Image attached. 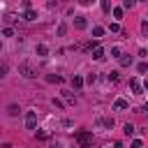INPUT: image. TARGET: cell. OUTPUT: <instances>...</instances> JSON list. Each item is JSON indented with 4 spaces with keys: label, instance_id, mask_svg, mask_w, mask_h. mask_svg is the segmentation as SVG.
Instances as JSON below:
<instances>
[{
    "label": "cell",
    "instance_id": "cell-12",
    "mask_svg": "<svg viewBox=\"0 0 148 148\" xmlns=\"http://www.w3.org/2000/svg\"><path fill=\"white\" fill-rule=\"evenodd\" d=\"M62 97H65V99H67L69 104H74V102H76V99H74V95H72L69 90H62Z\"/></svg>",
    "mask_w": 148,
    "mask_h": 148
},
{
    "label": "cell",
    "instance_id": "cell-14",
    "mask_svg": "<svg viewBox=\"0 0 148 148\" xmlns=\"http://www.w3.org/2000/svg\"><path fill=\"white\" fill-rule=\"evenodd\" d=\"M102 35H104V28H99V25H97V28H92V37H97V39H99Z\"/></svg>",
    "mask_w": 148,
    "mask_h": 148
},
{
    "label": "cell",
    "instance_id": "cell-21",
    "mask_svg": "<svg viewBox=\"0 0 148 148\" xmlns=\"http://www.w3.org/2000/svg\"><path fill=\"white\" fill-rule=\"evenodd\" d=\"M46 81H51V83H53V81H56V83H60L62 79H60V76H53V74H51V76H46Z\"/></svg>",
    "mask_w": 148,
    "mask_h": 148
},
{
    "label": "cell",
    "instance_id": "cell-16",
    "mask_svg": "<svg viewBox=\"0 0 148 148\" xmlns=\"http://www.w3.org/2000/svg\"><path fill=\"white\" fill-rule=\"evenodd\" d=\"M118 74H120V72H111V74H109V81H111V83H118V79H120Z\"/></svg>",
    "mask_w": 148,
    "mask_h": 148
},
{
    "label": "cell",
    "instance_id": "cell-10",
    "mask_svg": "<svg viewBox=\"0 0 148 148\" xmlns=\"http://www.w3.org/2000/svg\"><path fill=\"white\" fill-rule=\"evenodd\" d=\"M113 106H116L118 111H125V109H127V102H125V99H116V102H113Z\"/></svg>",
    "mask_w": 148,
    "mask_h": 148
},
{
    "label": "cell",
    "instance_id": "cell-27",
    "mask_svg": "<svg viewBox=\"0 0 148 148\" xmlns=\"http://www.w3.org/2000/svg\"><path fill=\"white\" fill-rule=\"evenodd\" d=\"M113 148H123V143H120V141H116V143H113Z\"/></svg>",
    "mask_w": 148,
    "mask_h": 148
},
{
    "label": "cell",
    "instance_id": "cell-3",
    "mask_svg": "<svg viewBox=\"0 0 148 148\" xmlns=\"http://www.w3.org/2000/svg\"><path fill=\"white\" fill-rule=\"evenodd\" d=\"M35 125H37V113L35 111H28L25 113V127L28 130H35Z\"/></svg>",
    "mask_w": 148,
    "mask_h": 148
},
{
    "label": "cell",
    "instance_id": "cell-15",
    "mask_svg": "<svg viewBox=\"0 0 148 148\" xmlns=\"http://www.w3.org/2000/svg\"><path fill=\"white\" fill-rule=\"evenodd\" d=\"M136 72H139V74H143V72H148V62H139V67H136Z\"/></svg>",
    "mask_w": 148,
    "mask_h": 148
},
{
    "label": "cell",
    "instance_id": "cell-17",
    "mask_svg": "<svg viewBox=\"0 0 148 148\" xmlns=\"http://www.w3.org/2000/svg\"><path fill=\"white\" fill-rule=\"evenodd\" d=\"M65 32H67V25H65V23H60V25H58V37H62Z\"/></svg>",
    "mask_w": 148,
    "mask_h": 148
},
{
    "label": "cell",
    "instance_id": "cell-23",
    "mask_svg": "<svg viewBox=\"0 0 148 148\" xmlns=\"http://www.w3.org/2000/svg\"><path fill=\"white\" fill-rule=\"evenodd\" d=\"M123 7H125V9H130V7H134V2H132V0H125V2H123Z\"/></svg>",
    "mask_w": 148,
    "mask_h": 148
},
{
    "label": "cell",
    "instance_id": "cell-28",
    "mask_svg": "<svg viewBox=\"0 0 148 148\" xmlns=\"http://www.w3.org/2000/svg\"><path fill=\"white\" fill-rule=\"evenodd\" d=\"M143 88H146V90H148V81H146V83H143Z\"/></svg>",
    "mask_w": 148,
    "mask_h": 148
},
{
    "label": "cell",
    "instance_id": "cell-24",
    "mask_svg": "<svg viewBox=\"0 0 148 148\" xmlns=\"http://www.w3.org/2000/svg\"><path fill=\"white\" fill-rule=\"evenodd\" d=\"M102 9H104V12H109V9H111V2H106V0H104V2H102Z\"/></svg>",
    "mask_w": 148,
    "mask_h": 148
},
{
    "label": "cell",
    "instance_id": "cell-26",
    "mask_svg": "<svg viewBox=\"0 0 148 148\" xmlns=\"http://www.w3.org/2000/svg\"><path fill=\"white\" fill-rule=\"evenodd\" d=\"M130 148H141V141H139V139H136V141H132V146H130Z\"/></svg>",
    "mask_w": 148,
    "mask_h": 148
},
{
    "label": "cell",
    "instance_id": "cell-5",
    "mask_svg": "<svg viewBox=\"0 0 148 148\" xmlns=\"http://www.w3.org/2000/svg\"><path fill=\"white\" fill-rule=\"evenodd\" d=\"M23 18H25V21H35V18H37V12H35V9H25Z\"/></svg>",
    "mask_w": 148,
    "mask_h": 148
},
{
    "label": "cell",
    "instance_id": "cell-11",
    "mask_svg": "<svg viewBox=\"0 0 148 148\" xmlns=\"http://www.w3.org/2000/svg\"><path fill=\"white\" fill-rule=\"evenodd\" d=\"M120 65L123 67H130L132 65V56H120Z\"/></svg>",
    "mask_w": 148,
    "mask_h": 148
},
{
    "label": "cell",
    "instance_id": "cell-20",
    "mask_svg": "<svg viewBox=\"0 0 148 148\" xmlns=\"http://www.w3.org/2000/svg\"><path fill=\"white\" fill-rule=\"evenodd\" d=\"M113 16H116V18H123V9L116 7V9H113Z\"/></svg>",
    "mask_w": 148,
    "mask_h": 148
},
{
    "label": "cell",
    "instance_id": "cell-2",
    "mask_svg": "<svg viewBox=\"0 0 148 148\" xmlns=\"http://www.w3.org/2000/svg\"><path fill=\"white\" fill-rule=\"evenodd\" d=\"M18 72L23 74V76H28V79H32V76H37V69L30 65V62H21L18 65Z\"/></svg>",
    "mask_w": 148,
    "mask_h": 148
},
{
    "label": "cell",
    "instance_id": "cell-25",
    "mask_svg": "<svg viewBox=\"0 0 148 148\" xmlns=\"http://www.w3.org/2000/svg\"><path fill=\"white\" fill-rule=\"evenodd\" d=\"M86 81H88V83H95V81H97V76H95V74H88V79H86Z\"/></svg>",
    "mask_w": 148,
    "mask_h": 148
},
{
    "label": "cell",
    "instance_id": "cell-7",
    "mask_svg": "<svg viewBox=\"0 0 148 148\" xmlns=\"http://www.w3.org/2000/svg\"><path fill=\"white\" fill-rule=\"evenodd\" d=\"M46 53H49V46H46V44H37V56H42V58H44Z\"/></svg>",
    "mask_w": 148,
    "mask_h": 148
},
{
    "label": "cell",
    "instance_id": "cell-18",
    "mask_svg": "<svg viewBox=\"0 0 148 148\" xmlns=\"http://www.w3.org/2000/svg\"><path fill=\"white\" fill-rule=\"evenodd\" d=\"M111 56H113V58H118V60H120V49H118V46H113V49H111Z\"/></svg>",
    "mask_w": 148,
    "mask_h": 148
},
{
    "label": "cell",
    "instance_id": "cell-13",
    "mask_svg": "<svg viewBox=\"0 0 148 148\" xmlns=\"http://www.w3.org/2000/svg\"><path fill=\"white\" fill-rule=\"evenodd\" d=\"M123 132H125L127 136H132V134H134V125H132V123H127V125L123 127Z\"/></svg>",
    "mask_w": 148,
    "mask_h": 148
},
{
    "label": "cell",
    "instance_id": "cell-22",
    "mask_svg": "<svg viewBox=\"0 0 148 148\" xmlns=\"http://www.w3.org/2000/svg\"><path fill=\"white\" fill-rule=\"evenodd\" d=\"M2 35H5V37H12V35H14V30H12V28H5V30H2Z\"/></svg>",
    "mask_w": 148,
    "mask_h": 148
},
{
    "label": "cell",
    "instance_id": "cell-4",
    "mask_svg": "<svg viewBox=\"0 0 148 148\" xmlns=\"http://www.w3.org/2000/svg\"><path fill=\"white\" fill-rule=\"evenodd\" d=\"M130 86H132L134 95H141V92H143V86L139 83V79H130Z\"/></svg>",
    "mask_w": 148,
    "mask_h": 148
},
{
    "label": "cell",
    "instance_id": "cell-9",
    "mask_svg": "<svg viewBox=\"0 0 148 148\" xmlns=\"http://www.w3.org/2000/svg\"><path fill=\"white\" fill-rule=\"evenodd\" d=\"M72 86H74V88H83V79H81L79 74H74V79H72Z\"/></svg>",
    "mask_w": 148,
    "mask_h": 148
},
{
    "label": "cell",
    "instance_id": "cell-1",
    "mask_svg": "<svg viewBox=\"0 0 148 148\" xmlns=\"http://www.w3.org/2000/svg\"><path fill=\"white\" fill-rule=\"evenodd\" d=\"M76 143L81 146V148H88L90 143H92V132H88V130H81V132H76Z\"/></svg>",
    "mask_w": 148,
    "mask_h": 148
},
{
    "label": "cell",
    "instance_id": "cell-19",
    "mask_svg": "<svg viewBox=\"0 0 148 148\" xmlns=\"http://www.w3.org/2000/svg\"><path fill=\"white\" fill-rule=\"evenodd\" d=\"M18 113V106L16 104H9V116H16Z\"/></svg>",
    "mask_w": 148,
    "mask_h": 148
},
{
    "label": "cell",
    "instance_id": "cell-8",
    "mask_svg": "<svg viewBox=\"0 0 148 148\" xmlns=\"http://www.w3.org/2000/svg\"><path fill=\"white\" fill-rule=\"evenodd\" d=\"M92 58H95V60H102V58H104V49H102V46H97V49L92 51Z\"/></svg>",
    "mask_w": 148,
    "mask_h": 148
},
{
    "label": "cell",
    "instance_id": "cell-29",
    "mask_svg": "<svg viewBox=\"0 0 148 148\" xmlns=\"http://www.w3.org/2000/svg\"><path fill=\"white\" fill-rule=\"evenodd\" d=\"M51 148H60V146H51Z\"/></svg>",
    "mask_w": 148,
    "mask_h": 148
},
{
    "label": "cell",
    "instance_id": "cell-6",
    "mask_svg": "<svg viewBox=\"0 0 148 148\" xmlns=\"http://www.w3.org/2000/svg\"><path fill=\"white\" fill-rule=\"evenodd\" d=\"M74 28L83 30V28H86V18H83V16H76V18H74Z\"/></svg>",
    "mask_w": 148,
    "mask_h": 148
}]
</instances>
